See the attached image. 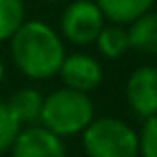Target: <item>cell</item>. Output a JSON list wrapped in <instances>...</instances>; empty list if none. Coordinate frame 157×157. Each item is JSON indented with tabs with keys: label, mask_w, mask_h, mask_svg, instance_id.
Instances as JSON below:
<instances>
[{
	"label": "cell",
	"mask_w": 157,
	"mask_h": 157,
	"mask_svg": "<svg viewBox=\"0 0 157 157\" xmlns=\"http://www.w3.org/2000/svg\"><path fill=\"white\" fill-rule=\"evenodd\" d=\"M9 41L15 67L30 80L54 78L67 56L58 33L41 20L24 22Z\"/></svg>",
	"instance_id": "6da1fadb"
},
{
	"label": "cell",
	"mask_w": 157,
	"mask_h": 157,
	"mask_svg": "<svg viewBox=\"0 0 157 157\" xmlns=\"http://www.w3.org/2000/svg\"><path fill=\"white\" fill-rule=\"evenodd\" d=\"M93 118H95V103L88 97V93L65 86L50 93L43 99L41 125L58 133L60 138L82 133Z\"/></svg>",
	"instance_id": "7a4b0ae2"
},
{
	"label": "cell",
	"mask_w": 157,
	"mask_h": 157,
	"mask_svg": "<svg viewBox=\"0 0 157 157\" xmlns=\"http://www.w3.org/2000/svg\"><path fill=\"white\" fill-rule=\"evenodd\" d=\"M82 146L88 157H140V133L114 116L93 118L82 131Z\"/></svg>",
	"instance_id": "3957f363"
},
{
	"label": "cell",
	"mask_w": 157,
	"mask_h": 157,
	"mask_svg": "<svg viewBox=\"0 0 157 157\" xmlns=\"http://www.w3.org/2000/svg\"><path fill=\"white\" fill-rule=\"evenodd\" d=\"M103 24H105V17L95 0H73L63 11V17H60L63 37L75 45L95 43Z\"/></svg>",
	"instance_id": "277c9868"
},
{
	"label": "cell",
	"mask_w": 157,
	"mask_h": 157,
	"mask_svg": "<svg viewBox=\"0 0 157 157\" xmlns=\"http://www.w3.org/2000/svg\"><path fill=\"white\" fill-rule=\"evenodd\" d=\"M11 157H67V148L58 133L43 125H28L11 144Z\"/></svg>",
	"instance_id": "5b68a950"
},
{
	"label": "cell",
	"mask_w": 157,
	"mask_h": 157,
	"mask_svg": "<svg viewBox=\"0 0 157 157\" xmlns=\"http://www.w3.org/2000/svg\"><path fill=\"white\" fill-rule=\"evenodd\" d=\"M125 97L136 116L148 118L157 114V67L142 65L133 69L125 84Z\"/></svg>",
	"instance_id": "8992f818"
},
{
	"label": "cell",
	"mask_w": 157,
	"mask_h": 157,
	"mask_svg": "<svg viewBox=\"0 0 157 157\" xmlns=\"http://www.w3.org/2000/svg\"><path fill=\"white\" fill-rule=\"evenodd\" d=\"M58 73H60V80L65 86H69L73 90H82V93L95 90L103 80V69H101L99 60L88 54L65 56Z\"/></svg>",
	"instance_id": "52a82bcc"
},
{
	"label": "cell",
	"mask_w": 157,
	"mask_h": 157,
	"mask_svg": "<svg viewBox=\"0 0 157 157\" xmlns=\"http://www.w3.org/2000/svg\"><path fill=\"white\" fill-rule=\"evenodd\" d=\"M129 50L144 56H157V11H146L127 28Z\"/></svg>",
	"instance_id": "ba28073f"
},
{
	"label": "cell",
	"mask_w": 157,
	"mask_h": 157,
	"mask_svg": "<svg viewBox=\"0 0 157 157\" xmlns=\"http://www.w3.org/2000/svg\"><path fill=\"white\" fill-rule=\"evenodd\" d=\"M43 95L33 88V86H22L17 88L9 99L7 105L20 121V125H39L41 123V110H43Z\"/></svg>",
	"instance_id": "9c48e42d"
},
{
	"label": "cell",
	"mask_w": 157,
	"mask_h": 157,
	"mask_svg": "<svg viewBox=\"0 0 157 157\" xmlns=\"http://www.w3.org/2000/svg\"><path fill=\"white\" fill-rule=\"evenodd\" d=\"M99 5L103 17L112 24H131L151 7L155 5V0H95Z\"/></svg>",
	"instance_id": "30bf717a"
},
{
	"label": "cell",
	"mask_w": 157,
	"mask_h": 157,
	"mask_svg": "<svg viewBox=\"0 0 157 157\" xmlns=\"http://www.w3.org/2000/svg\"><path fill=\"white\" fill-rule=\"evenodd\" d=\"M95 43H97V50L103 58L114 60V58H121L129 50V35L123 28V24H110V26L103 24Z\"/></svg>",
	"instance_id": "8fae6325"
},
{
	"label": "cell",
	"mask_w": 157,
	"mask_h": 157,
	"mask_svg": "<svg viewBox=\"0 0 157 157\" xmlns=\"http://www.w3.org/2000/svg\"><path fill=\"white\" fill-rule=\"evenodd\" d=\"M26 22L24 0H0V41H9Z\"/></svg>",
	"instance_id": "7c38bea8"
},
{
	"label": "cell",
	"mask_w": 157,
	"mask_h": 157,
	"mask_svg": "<svg viewBox=\"0 0 157 157\" xmlns=\"http://www.w3.org/2000/svg\"><path fill=\"white\" fill-rule=\"evenodd\" d=\"M22 125L7 105V101H0V155L11 151V144L15 142Z\"/></svg>",
	"instance_id": "4fadbf2b"
},
{
	"label": "cell",
	"mask_w": 157,
	"mask_h": 157,
	"mask_svg": "<svg viewBox=\"0 0 157 157\" xmlns=\"http://www.w3.org/2000/svg\"><path fill=\"white\" fill-rule=\"evenodd\" d=\"M140 155L157 157V114L144 118V127L140 131Z\"/></svg>",
	"instance_id": "5bb4252c"
},
{
	"label": "cell",
	"mask_w": 157,
	"mask_h": 157,
	"mask_svg": "<svg viewBox=\"0 0 157 157\" xmlns=\"http://www.w3.org/2000/svg\"><path fill=\"white\" fill-rule=\"evenodd\" d=\"M2 80H5V63L0 58V84H2Z\"/></svg>",
	"instance_id": "9a60e30c"
},
{
	"label": "cell",
	"mask_w": 157,
	"mask_h": 157,
	"mask_svg": "<svg viewBox=\"0 0 157 157\" xmlns=\"http://www.w3.org/2000/svg\"><path fill=\"white\" fill-rule=\"evenodd\" d=\"M43 2H56V0H43Z\"/></svg>",
	"instance_id": "2e32d148"
}]
</instances>
